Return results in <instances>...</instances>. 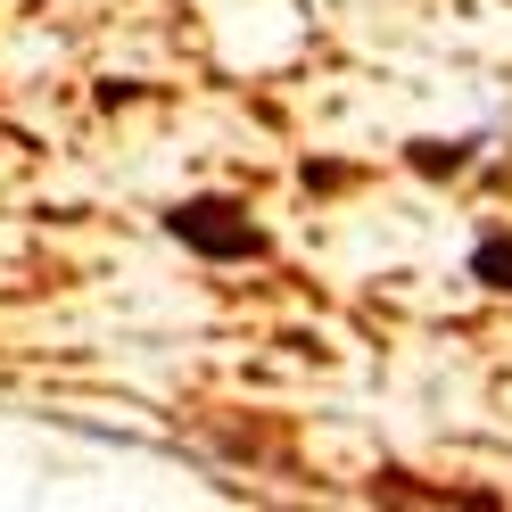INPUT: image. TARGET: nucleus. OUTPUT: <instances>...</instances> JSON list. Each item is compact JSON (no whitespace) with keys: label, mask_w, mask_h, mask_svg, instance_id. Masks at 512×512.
<instances>
[{"label":"nucleus","mask_w":512,"mask_h":512,"mask_svg":"<svg viewBox=\"0 0 512 512\" xmlns=\"http://www.w3.org/2000/svg\"><path fill=\"white\" fill-rule=\"evenodd\" d=\"M479 149H488V133H422V141H405V174H422V182H455L479 166Z\"/></svg>","instance_id":"f03ea898"},{"label":"nucleus","mask_w":512,"mask_h":512,"mask_svg":"<svg viewBox=\"0 0 512 512\" xmlns=\"http://www.w3.org/2000/svg\"><path fill=\"white\" fill-rule=\"evenodd\" d=\"M166 240L190 248L199 265H265L273 256V232L248 215V199L232 190H190V199L166 207Z\"/></svg>","instance_id":"f257e3e1"},{"label":"nucleus","mask_w":512,"mask_h":512,"mask_svg":"<svg viewBox=\"0 0 512 512\" xmlns=\"http://www.w3.org/2000/svg\"><path fill=\"white\" fill-rule=\"evenodd\" d=\"M471 281H479V290H496V298H512V223H479Z\"/></svg>","instance_id":"7ed1b4c3"}]
</instances>
